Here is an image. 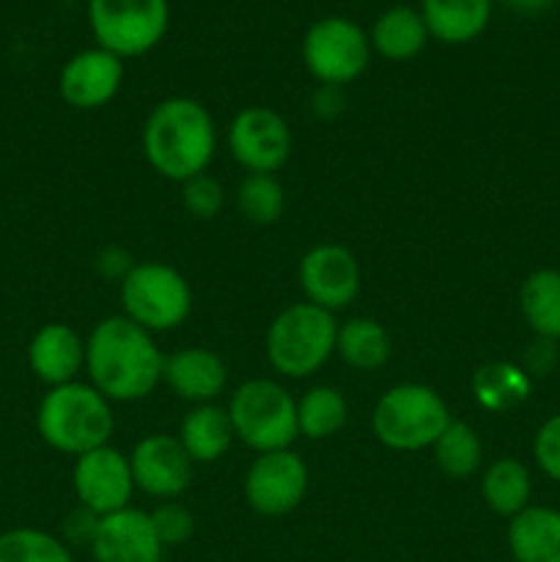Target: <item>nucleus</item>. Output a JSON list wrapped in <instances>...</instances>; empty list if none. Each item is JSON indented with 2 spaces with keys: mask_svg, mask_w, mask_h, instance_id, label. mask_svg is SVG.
I'll return each instance as SVG.
<instances>
[{
  "mask_svg": "<svg viewBox=\"0 0 560 562\" xmlns=\"http://www.w3.org/2000/svg\"><path fill=\"white\" fill-rule=\"evenodd\" d=\"M472 393L475 401L489 412H508L527 401L530 395V376L525 368L511 362H489L478 368L472 376Z\"/></svg>",
  "mask_w": 560,
  "mask_h": 562,
  "instance_id": "obj_26",
  "label": "nucleus"
},
{
  "mask_svg": "<svg viewBox=\"0 0 560 562\" xmlns=\"http://www.w3.org/2000/svg\"><path fill=\"white\" fill-rule=\"evenodd\" d=\"M225 192L214 176L198 173L181 184V206L195 220H214L223 212Z\"/></svg>",
  "mask_w": 560,
  "mask_h": 562,
  "instance_id": "obj_31",
  "label": "nucleus"
},
{
  "mask_svg": "<svg viewBox=\"0 0 560 562\" xmlns=\"http://www.w3.org/2000/svg\"><path fill=\"white\" fill-rule=\"evenodd\" d=\"M522 316L544 340H560V272L538 269L525 280L519 294Z\"/></svg>",
  "mask_w": 560,
  "mask_h": 562,
  "instance_id": "obj_24",
  "label": "nucleus"
},
{
  "mask_svg": "<svg viewBox=\"0 0 560 562\" xmlns=\"http://www.w3.org/2000/svg\"><path fill=\"white\" fill-rule=\"evenodd\" d=\"M228 148L247 173H275L291 154L289 124L269 108H245L231 121Z\"/></svg>",
  "mask_w": 560,
  "mask_h": 562,
  "instance_id": "obj_11",
  "label": "nucleus"
},
{
  "mask_svg": "<svg viewBox=\"0 0 560 562\" xmlns=\"http://www.w3.org/2000/svg\"><path fill=\"white\" fill-rule=\"evenodd\" d=\"M434 461L453 481L475 475L478 467H481V442H478V434L472 431V426L450 420L448 428L434 442Z\"/></svg>",
  "mask_w": 560,
  "mask_h": 562,
  "instance_id": "obj_28",
  "label": "nucleus"
},
{
  "mask_svg": "<svg viewBox=\"0 0 560 562\" xmlns=\"http://www.w3.org/2000/svg\"><path fill=\"white\" fill-rule=\"evenodd\" d=\"M236 203L247 223L253 225H272L283 217L285 192L283 184L275 179V173H247L242 179Z\"/></svg>",
  "mask_w": 560,
  "mask_h": 562,
  "instance_id": "obj_29",
  "label": "nucleus"
},
{
  "mask_svg": "<svg viewBox=\"0 0 560 562\" xmlns=\"http://www.w3.org/2000/svg\"><path fill=\"white\" fill-rule=\"evenodd\" d=\"M481 494L494 514L511 516V519H514L516 514H522V510L530 505V472H527V467L519 464L516 459L494 461V464L483 472Z\"/></svg>",
  "mask_w": 560,
  "mask_h": 562,
  "instance_id": "obj_25",
  "label": "nucleus"
},
{
  "mask_svg": "<svg viewBox=\"0 0 560 562\" xmlns=\"http://www.w3.org/2000/svg\"><path fill=\"white\" fill-rule=\"evenodd\" d=\"M27 366L49 387L77 382L86 368V344L69 324H44L27 344Z\"/></svg>",
  "mask_w": 560,
  "mask_h": 562,
  "instance_id": "obj_17",
  "label": "nucleus"
},
{
  "mask_svg": "<svg viewBox=\"0 0 560 562\" xmlns=\"http://www.w3.org/2000/svg\"><path fill=\"white\" fill-rule=\"evenodd\" d=\"M148 516H152V525L157 530V538L163 541V547H179V543L190 541L192 532H195V516L181 503H173V499L159 505Z\"/></svg>",
  "mask_w": 560,
  "mask_h": 562,
  "instance_id": "obj_32",
  "label": "nucleus"
},
{
  "mask_svg": "<svg viewBox=\"0 0 560 562\" xmlns=\"http://www.w3.org/2000/svg\"><path fill=\"white\" fill-rule=\"evenodd\" d=\"M555 340H544L538 338L536 346H530V351H527V368L525 373L530 376V373H536V376H541V373H549V368H552L555 362Z\"/></svg>",
  "mask_w": 560,
  "mask_h": 562,
  "instance_id": "obj_35",
  "label": "nucleus"
},
{
  "mask_svg": "<svg viewBox=\"0 0 560 562\" xmlns=\"http://www.w3.org/2000/svg\"><path fill=\"white\" fill-rule=\"evenodd\" d=\"M302 294L311 305L335 313L360 291V263L344 245H316L300 261Z\"/></svg>",
  "mask_w": 560,
  "mask_h": 562,
  "instance_id": "obj_13",
  "label": "nucleus"
},
{
  "mask_svg": "<svg viewBox=\"0 0 560 562\" xmlns=\"http://www.w3.org/2000/svg\"><path fill=\"white\" fill-rule=\"evenodd\" d=\"M71 483L82 508L97 516L130 508V497L135 492L130 459L110 445L77 456Z\"/></svg>",
  "mask_w": 560,
  "mask_h": 562,
  "instance_id": "obj_12",
  "label": "nucleus"
},
{
  "mask_svg": "<svg viewBox=\"0 0 560 562\" xmlns=\"http://www.w3.org/2000/svg\"><path fill=\"white\" fill-rule=\"evenodd\" d=\"M335 351L355 371H379L393 355L388 329L373 318H349L338 327Z\"/></svg>",
  "mask_w": 560,
  "mask_h": 562,
  "instance_id": "obj_23",
  "label": "nucleus"
},
{
  "mask_svg": "<svg viewBox=\"0 0 560 562\" xmlns=\"http://www.w3.org/2000/svg\"><path fill=\"white\" fill-rule=\"evenodd\" d=\"M302 60L322 86H346L368 69L371 42L357 22L344 16H324L307 27Z\"/></svg>",
  "mask_w": 560,
  "mask_h": 562,
  "instance_id": "obj_9",
  "label": "nucleus"
},
{
  "mask_svg": "<svg viewBox=\"0 0 560 562\" xmlns=\"http://www.w3.org/2000/svg\"><path fill=\"white\" fill-rule=\"evenodd\" d=\"M217 151L214 119L190 97H170L148 113L143 126V154L159 176L184 184L206 173Z\"/></svg>",
  "mask_w": 560,
  "mask_h": 562,
  "instance_id": "obj_2",
  "label": "nucleus"
},
{
  "mask_svg": "<svg viewBox=\"0 0 560 562\" xmlns=\"http://www.w3.org/2000/svg\"><path fill=\"white\" fill-rule=\"evenodd\" d=\"M234 423H231L228 409L214 404L192 406L190 415L181 420L179 442L192 459V464H212L223 459L234 445Z\"/></svg>",
  "mask_w": 560,
  "mask_h": 562,
  "instance_id": "obj_19",
  "label": "nucleus"
},
{
  "mask_svg": "<svg viewBox=\"0 0 560 562\" xmlns=\"http://www.w3.org/2000/svg\"><path fill=\"white\" fill-rule=\"evenodd\" d=\"M124 316L148 333H168L187 322L192 291L184 274L159 261L137 263L121 280Z\"/></svg>",
  "mask_w": 560,
  "mask_h": 562,
  "instance_id": "obj_7",
  "label": "nucleus"
},
{
  "mask_svg": "<svg viewBox=\"0 0 560 562\" xmlns=\"http://www.w3.org/2000/svg\"><path fill=\"white\" fill-rule=\"evenodd\" d=\"M503 3L519 14H538V11H547L555 0H503Z\"/></svg>",
  "mask_w": 560,
  "mask_h": 562,
  "instance_id": "obj_36",
  "label": "nucleus"
},
{
  "mask_svg": "<svg viewBox=\"0 0 560 562\" xmlns=\"http://www.w3.org/2000/svg\"><path fill=\"white\" fill-rule=\"evenodd\" d=\"M373 434L390 450L434 448L439 434L448 428L450 412L443 395L428 384H395L373 406Z\"/></svg>",
  "mask_w": 560,
  "mask_h": 562,
  "instance_id": "obj_5",
  "label": "nucleus"
},
{
  "mask_svg": "<svg viewBox=\"0 0 560 562\" xmlns=\"http://www.w3.org/2000/svg\"><path fill=\"white\" fill-rule=\"evenodd\" d=\"M346 417H349L346 398L335 387H327V384L311 387L296 401V428H300V437H335L346 426Z\"/></svg>",
  "mask_w": 560,
  "mask_h": 562,
  "instance_id": "obj_27",
  "label": "nucleus"
},
{
  "mask_svg": "<svg viewBox=\"0 0 560 562\" xmlns=\"http://www.w3.org/2000/svg\"><path fill=\"white\" fill-rule=\"evenodd\" d=\"M135 488L152 494L157 499H176L190 488L192 459L181 448L179 437L152 434L143 437L130 453Z\"/></svg>",
  "mask_w": 560,
  "mask_h": 562,
  "instance_id": "obj_14",
  "label": "nucleus"
},
{
  "mask_svg": "<svg viewBox=\"0 0 560 562\" xmlns=\"http://www.w3.org/2000/svg\"><path fill=\"white\" fill-rule=\"evenodd\" d=\"M165 355L126 316L102 318L86 340V371L108 401H141L163 382Z\"/></svg>",
  "mask_w": 560,
  "mask_h": 562,
  "instance_id": "obj_1",
  "label": "nucleus"
},
{
  "mask_svg": "<svg viewBox=\"0 0 560 562\" xmlns=\"http://www.w3.org/2000/svg\"><path fill=\"white\" fill-rule=\"evenodd\" d=\"M36 428L49 448L77 459L110 442L113 409L93 384L69 382L49 387L38 404Z\"/></svg>",
  "mask_w": 560,
  "mask_h": 562,
  "instance_id": "obj_3",
  "label": "nucleus"
},
{
  "mask_svg": "<svg viewBox=\"0 0 560 562\" xmlns=\"http://www.w3.org/2000/svg\"><path fill=\"white\" fill-rule=\"evenodd\" d=\"M88 20L99 47L124 60L163 42L170 9L168 0H88Z\"/></svg>",
  "mask_w": 560,
  "mask_h": 562,
  "instance_id": "obj_8",
  "label": "nucleus"
},
{
  "mask_svg": "<svg viewBox=\"0 0 560 562\" xmlns=\"http://www.w3.org/2000/svg\"><path fill=\"white\" fill-rule=\"evenodd\" d=\"M307 492V467L291 448L258 453L245 475V499L256 514L285 516Z\"/></svg>",
  "mask_w": 560,
  "mask_h": 562,
  "instance_id": "obj_10",
  "label": "nucleus"
},
{
  "mask_svg": "<svg viewBox=\"0 0 560 562\" xmlns=\"http://www.w3.org/2000/svg\"><path fill=\"white\" fill-rule=\"evenodd\" d=\"M231 423L239 442L256 453L291 448L296 428V401L272 379H250L239 384L228 404Z\"/></svg>",
  "mask_w": 560,
  "mask_h": 562,
  "instance_id": "obj_6",
  "label": "nucleus"
},
{
  "mask_svg": "<svg viewBox=\"0 0 560 562\" xmlns=\"http://www.w3.org/2000/svg\"><path fill=\"white\" fill-rule=\"evenodd\" d=\"M533 453H536L538 467L547 472L552 481L560 483V415L549 417L536 434L533 442Z\"/></svg>",
  "mask_w": 560,
  "mask_h": 562,
  "instance_id": "obj_33",
  "label": "nucleus"
},
{
  "mask_svg": "<svg viewBox=\"0 0 560 562\" xmlns=\"http://www.w3.org/2000/svg\"><path fill=\"white\" fill-rule=\"evenodd\" d=\"M163 382L190 404H212L225 390L228 371L214 351L190 346L165 357Z\"/></svg>",
  "mask_w": 560,
  "mask_h": 562,
  "instance_id": "obj_18",
  "label": "nucleus"
},
{
  "mask_svg": "<svg viewBox=\"0 0 560 562\" xmlns=\"http://www.w3.org/2000/svg\"><path fill=\"white\" fill-rule=\"evenodd\" d=\"M338 324L333 313L311 302H296L280 311L267 329L269 366L289 379L316 373L335 355Z\"/></svg>",
  "mask_w": 560,
  "mask_h": 562,
  "instance_id": "obj_4",
  "label": "nucleus"
},
{
  "mask_svg": "<svg viewBox=\"0 0 560 562\" xmlns=\"http://www.w3.org/2000/svg\"><path fill=\"white\" fill-rule=\"evenodd\" d=\"M508 549L516 562H560V510L527 505L511 519Z\"/></svg>",
  "mask_w": 560,
  "mask_h": 562,
  "instance_id": "obj_21",
  "label": "nucleus"
},
{
  "mask_svg": "<svg viewBox=\"0 0 560 562\" xmlns=\"http://www.w3.org/2000/svg\"><path fill=\"white\" fill-rule=\"evenodd\" d=\"M0 562H75L55 536L33 527H16L0 536Z\"/></svg>",
  "mask_w": 560,
  "mask_h": 562,
  "instance_id": "obj_30",
  "label": "nucleus"
},
{
  "mask_svg": "<svg viewBox=\"0 0 560 562\" xmlns=\"http://www.w3.org/2000/svg\"><path fill=\"white\" fill-rule=\"evenodd\" d=\"M124 82V60L108 49H82L60 69L58 91L75 110L104 108Z\"/></svg>",
  "mask_w": 560,
  "mask_h": 562,
  "instance_id": "obj_15",
  "label": "nucleus"
},
{
  "mask_svg": "<svg viewBox=\"0 0 560 562\" xmlns=\"http://www.w3.org/2000/svg\"><path fill=\"white\" fill-rule=\"evenodd\" d=\"M428 42V27L421 11L410 5H393L373 22L371 47L388 60H410L423 53Z\"/></svg>",
  "mask_w": 560,
  "mask_h": 562,
  "instance_id": "obj_22",
  "label": "nucleus"
},
{
  "mask_svg": "<svg viewBox=\"0 0 560 562\" xmlns=\"http://www.w3.org/2000/svg\"><path fill=\"white\" fill-rule=\"evenodd\" d=\"M163 549L152 516L137 508L102 516L91 543L97 562H163Z\"/></svg>",
  "mask_w": 560,
  "mask_h": 562,
  "instance_id": "obj_16",
  "label": "nucleus"
},
{
  "mask_svg": "<svg viewBox=\"0 0 560 562\" xmlns=\"http://www.w3.org/2000/svg\"><path fill=\"white\" fill-rule=\"evenodd\" d=\"M428 36L443 44H467L483 33L492 16V0H421Z\"/></svg>",
  "mask_w": 560,
  "mask_h": 562,
  "instance_id": "obj_20",
  "label": "nucleus"
},
{
  "mask_svg": "<svg viewBox=\"0 0 560 562\" xmlns=\"http://www.w3.org/2000/svg\"><path fill=\"white\" fill-rule=\"evenodd\" d=\"M99 519H102V516H97L93 510L82 508L80 505V510H75V514L66 519V538H69L71 543H88V547H91L93 536H97Z\"/></svg>",
  "mask_w": 560,
  "mask_h": 562,
  "instance_id": "obj_34",
  "label": "nucleus"
}]
</instances>
